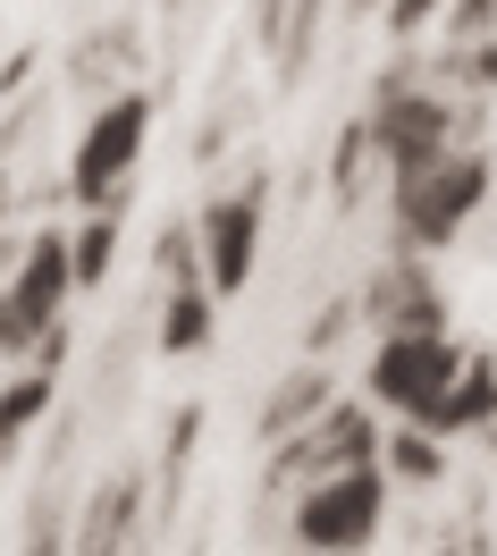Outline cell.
<instances>
[{
  "label": "cell",
  "mask_w": 497,
  "mask_h": 556,
  "mask_svg": "<svg viewBox=\"0 0 497 556\" xmlns=\"http://www.w3.org/2000/svg\"><path fill=\"white\" fill-rule=\"evenodd\" d=\"M380 455H388L405 481H438V430H422V421H413V430H388Z\"/></svg>",
  "instance_id": "obj_16"
},
{
  "label": "cell",
  "mask_w": 497,
  "mask_h": 556,
  "mask_svg": "<svg viewBox=\"0 0 497 556\" xmlns=\"http://www.w3.org/2000/svg\"><path fill=\"white\" fill-rule=\"evenodd\" d=\"M355 9H380V0H355Z\"/></svg>",
  "instance_id": "obj_20"
},
{
  "label": "cell",
  "mask_w": 497,
  "mask_h": 556,
  "mask_svg": "<svg viewBox=\"0 0 497 556\" xmlns=\"http://www.w3.org/2000/svg\"><path fill=\"white\" fill-rule=\"evenodd\" d=\"M143 136H152V102H143V93H110V102L85 118L76 152H68V194L76 203H118V194H127V169L143 161Z\"/></svg>",
  "instance_id": "obj_2"
},
{
  "label": "cell",
  "mask_w": 497,
  "mask_h": 556,
  "mask_svg": "<svg viewBox=\"0 0 497 556\" xmlns=\"http://www.w3.org/2000/svg\"><path fill=\"white\" fill-rule=\"evenodd\" d=\"M497 26V0H456V17H447V35H489Z\"/></svg>",
  "instance_id": "obj_19"
},
{
  "label": "cell",
  "mask_w": 497,
  "mask_h": 556,
  "mask_svg": "<svg viewBox=\"0 0 497 556\" xmlns=\"http://www.w3.org/2000/svg\"><path fill=\"white\" fill-rule=\"evenodd\" d=\"M380 506H388V472H380V455H371V464L313 472L304 506H295V540H304V548H362V540L380 531Z\"/></svg>",
  "instance_id": "obj_3"
},
{
  "label": "cell",
  "mask_w": 497,
  "mask_h": 556,
  "mask_svg": "<svg viewBox=\"0 0 497 556\" xmlns=\"http://www.w3.org/2000/svg\"><path fill=\"white\" fill-rule=\"evenodd\" d=\"M447 136H456L447 102H430V93H413V85H388L380 110H371V152H388V169H413V161H430V152H447Z\"/></svg>",
  "instance_id": "obj_8"
},
{
  "label": "cell",
  "mask_w": 497,
  "mask_h": 556,
  "mask_svg": "<svg viewBox=\"0 0 497 556\" xmlns=\"http://www.w3.org/2000/svg\"><path fill=\"white\" fill-rule=\"evenodd\" d=\"M320 405H329V380H320V371H295V380H279V388H270V405H262V439L279 447L286 430H304Z\"/></svg>",
  "instance_id": "obj_14"
},
{
  "label": "cell",
  "mask_w": 497,
  "mask_h": 556,
  "mask_svg": "<svg viewBox=\"0 0 497 556\" xmlns=\"http://www.w3.org/2000/svg\"><path fill=\"white\" fill-rule=\"evenodd\" d=\"M456 363L463 354L447 346V329H388V338H380V363H371V396L422 421L430 396L456 380Z\"/></svg>",
  "instance_id": "obj_5"
},
{
  "label": "cell",
  "mask_w": 497,
  "mask_h": 556,
  "mask_svg": "<svg viewBox=\"0 0 497 556\" xmlns=\"http://www.w3.org/2000/svg\"><path fill=\"white\" fill-rule=\"evenodd\" d=\"M68 237H35L26 244V262H17V278L0 287V354L17 363V354H35L51 329H60V304H68Z\"/></svg>",
  "instance_id": "obj_4"
},
{
  "label": "cell",
  "mask_w": 497,
  "mask_h": 556,
  "mask_svg": "<svg viewBox=\"0 0 497 556\" xmlns=\"http://www.w3.org/2000/svg\"><path fill=\"white\" fill-rule=\"evenodd\" d=\"M51 363H60V329L35 346V371H26V380L0 388V455H9V447H17V439L42 421V405H51Z\"/></svg>",
  "instance_id": "obj_12"
},
{
  "label": "cell",
  "mask_w": 497,
  "mask_h": 556,
  "mask_svg": "<svg viewBox=\"0 0 497 556\" xmlns=\"http://www.w3.org/2000/svg\"><path fill=\"white\" fill-rule=\"evenodd\" d=\"M110 253H118V219H110V203H93V219L68 237V270H76V287H102V278H110Z\"/></svg>",
  "instance_id": "obj_15"
},
{
  "label": "cell",
  "mask_w": 497,
  "mask_h": 556,
  "mask_svg": "<svg viewBox=\"0 0 497 556\" xmlns=\"http://www.w3.org/2000/svg\"><path fill=\"white\" fill-rule=\"evenodd\" d=\"M362 161H371V127H346V136H337V177H329V186H337V194H346V203H355L362 194Z\"/></svg>",
  "instance_id": "obj_17"
},
{
  "label": "cell",
  "mask_w": 497,
  "mask_h": 556,
  "mask_svg": "<svg viewBox=\"0 0 497 556\" xmlns=\"http://www.w3.org/2000/svg\"><path fill=\"white\" fill-rule=\"evenodd\" d=\"M212 329H219V295H212V278H203V270L169 278V295H161V354H194V346H212Z\"/></svg>",
  "instance_id": "obj_10"
},
{
  "label": "cell",
  "mask_w": 497,
  "mask_h": 556,
  "mask_svg": "<svg viewBox=\"0 0 497 556\" xmlns=\"http://www.w3.org/2000/svg\"><path fill=\"white\" fill-rule=\"evenodd\" d=\"M136 472H118V481L93 497V515L76 522V548H118V540H136Z\"/></svg>",
  "instance_id": "obj_13"
},
{
  "label": "cell",
  "mask_w": 497,
  "mask_h": 556,
  "mask_svg": "<svg viewBox=\"0 0 497 556\" xmlns=\"http://www.w3.org/2000/svg\"><path fill=\"white\" fill-rule=\"evenodd\" d=\"M355 313H371L380 329H438V287H430L413 262H396V270L371 278V295H362Z\"/></svg>",
  "instance_id": "obj_11"
},
{
  "label": "cell",
  "mask_w": 497,
  "mask_h": 556,
  "mask_svg": "<svg viewBox=\"0 0 497 556\" xmlns=\"http://www.w3.org/2000/svg\"><path fill=\"white\" fill-rule=\"evenodd\" d=\"M380 9H388V35H396V42H413V35L430 26V17L447 9V0H380Z\"/></svg>",
  "instance_id": "obj_18"
},
{
  "label": "cell",
  "mask_w": 497,
  "mask_h": 556,
  "mask_svg": "<svg viewBox=\"0 0 497 556\" xmlns=\"http://www.w3.org/2000/svg\"><path fill=\"white\" fill-rule=\"evenodd\" d=\"M253 244H262V186L245 194H219L203 219H194V262L212 278V295H237L253 278Z\"/></svg>",
  "instance_id": "obj_6"
},
{
  "label": "cell",
  "mask_w": 497,
  "mask_h": 556,
  "mask_svg": "<svg viewBox=\"0 0 497 556\" xmlns=\"http://www.w3.org/2000/svg\"><path fill=\"white\" fill-rule=\"evenodd\" d=\"M481 194H489L481 152H430L413 169H396V228H405V244H447Z\"/></svg>",
  "instance_id": "obj_1"
},
{
  "label": "cell",
  "mask_w": 497,
  "mask_h": 556,
  "mask_svg": "<svg viewBox=\"0 0 497 556\" xmlns=\"http://www.w3.org/2000/svg\"><path fill=\"white\" fill-rule=\"evenodd\" d=\"M489 414H497V354H463L456 363V380L430 396V414H422V430H489Z\"/></svg>",
  "instance_id": "obj_9"
},
{
  "label": "cell",
  "mask_w": 497,
  "mask_h": 556,
  "mask_svg": "<svg viewBox=\"0 0 497 556\" xmlns=\"http://www.w3.org/2000/svg\"><path fill=\"white\" fill-rule=\"evenodd\" d=\"M380 455V430H371V414L362 405H320L304 430H286L279 439V464L286 472H337V464H371Z\"/></svg>",
  "instance_id": "obj_7"
}]
</instances>
